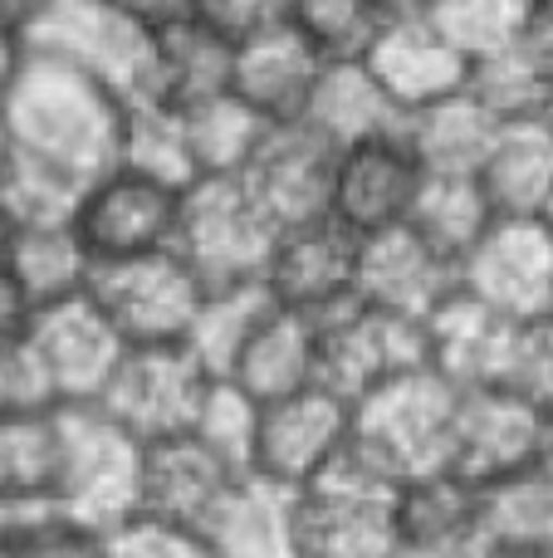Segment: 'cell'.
Instances as JSON below:
<instances>
[{
  "label": "cell",
  "instance_id": "cell-58",
  "mask_svg": "<svg viewBox=\"0 0 553 558\" xmlns=\"http://www.w3.org/2000/svg\"><path fill=\"white\" fill-rule=\"evenodd\" d=\"M5 157H10V133H5V118H0V167H5Z\"/></svg>",
  "mask_w": 553,
  "mask_h": 558
},
{
  "label": "cell",
  "instance_id": "cell-26",
  "mask_svg": "<svg viewBox=\"0 0 553 558\" xmlns=\"http://www.w3.org/2000/svg\"><path fill=\"white\" fill-rule=\"evenodd\" d=\"M476 510H480V485H470L466 475L456 471L411 475V481L397 485V500H392L397 544L476 558Z\"/></svg>",
  "mask_w": 553,
  "mask_h": 558
},
{
  "label": "cell",
  "instance_id": "cell-32",
  "mask_svg": "<svg viewBox=\"0 0 553 558\" xmlns=\"http://www.w3.org/2000/svg\"><path fill=\"white\" fill-rule=\"evenodd\" d=\"M118 167H133V172L172 186V192H186V186L196 182V162H192V143H186L182 113L157 104V98H133L123 113Z\"/></svg>",
  "mask_w": 553,
  "mask_h": 558
},
{
  "label": "cell",
  "instance_id": "cell-59",
  "mask_svg": "<svg viewBox=\"0 0 553 558\" xmlns=\"http://www.w3.org/2000/svg\"><path fill=\"white\" fill-rule=\"evenodd\" d=\"M476 558H544V554H476Z\"/></svg>",
  "mask_w": 553,
  "mask_h": 558
},
{
  "label": "cell",
  "instance_id": "cell-19",
  "mask_svg": "<svg viewBox=\"0 0 553 558\" xmlns=\"http://www.w3.org/2000/svg\"><path fill=\"white\" fill-rule=\"evenodd\" d=\"M539 412L509 387H480L456 397V422H451V461L446 471L466 475L470 485H490L525 471L539 436Z\"/></svg>",
  "mask_w": 553,
  "mask_h": 558
},
{
  "label": "cell",
  "instance_id": "cell-61",
  "mask_svg": "<svg viewBox=\"0 0 553 558\" xmlns=\"http://www.w3.org/2000/svg\"><path fill=\"white\" fill-rule=\"evenodd\" d=\"M544 118H549V128H553V108H549V113H544Z\"/></svg>",
  "mask_w": 553,
  "mask_h": 558
},
{
  "label": "cell",
  "instance_id": "cell-5",
  "mask_svg": "<svg viewBox=\"0 0 553 558\" xmlns=\"http://www.w3.org/2000/svg\"><path fill=\"white\" fill-rule=\"evenodd\" d=\"M211 387H216L211 367L186 343H147V348H127L118 357L113 377H108V387L98 392L94 407L143 446L176 432H192Z\"/></svg>",
  "mask_w": 553,
  "mask_h": 558
},
{
  "label": "cell",
  "instance_id": "cell-8",
  "mask_svg": "<svg viewBox=\"0 0 553 558\" xmlns=\"http://www.w3.org/2000/svg\"><path fill=\"white\" fill-rule=\"evenodd\" d=\"M460 294L505 324H549L553 235L525 216H495L460 255Z\"/></svg>",
  "mask_w": 553,
  "mask_h": 558
},
{
  "label": "cell",
  "instance_id": "cell-25",
  "mask_svg": "<svg viewBox=\"0 0 553 558\" xmlns=\"http://www.w3.org/2000/svg\"><path fill=\"white\" fill-rule=\"evenodd\" d=\"M495 216H525L534 221L553 192V128L549 118H525V123H500L486 162L476 172Z\"/></svg>",
  "mask_w": 553,
  "mask_h": 558
},
{
  "label": "cell",
  "instance_id": "cell-9",
  "mask_svg": "<svg viewBox=\"0 0 553 558\" xmlns=\"http://www.w3.org/2000/svg\"><path fill=\"white\" fill-rule=\"evenodd\" d=\"M319 328V387L358 407L368 392L427 367V328L368 304H343Z\"/></svg>",
  "mask_w": 553,
  "mask_h": 558
},
{
  "label": "cell",
  "instance_id": "cell-38",
  "mask_svg": "<svg viewBox=\"0 0 553 558\" xmlns=\"http://www.w3.org/2000/svg\"><path fill=\"white\" fill-rule=\"evenodd\" d=\"M270 308L265 284H216L201 294V308L192 318L186 348L211 367V377L225 373V363L235 357V348L245 343V333L255 328V318Z\"/></svg>",
  "mask_w": 553,
  "mask_h": 558
},
{
  "label": "cell",
  "instance_id": "cell-6",
  "mask_svg": "<svg viewBox=\"0 0 553 558\" xmlns=\"http://www.w3.org/2000/svg\"><path fill=\"white\" fill-rule=\"evenodd\" d=\"M25 49H45L69 59L84 74L103 78L123 104L147 94V64H152V35L123 20L108 0H35L20 20Z\"/></svg>",
  "mask_w": 553,
  "mask_h": 558
},
{
  "label": "cell",
  "instance_id": "cell-54",
  "mask_svg": "<svg viewBox=\"0 0 553 558\" xmlns=\"http://www.w3.org/2000/svg\"><path fill=\"white\" fill-rule=\"evenodd\" d=\"M392 558H470V554H441V549H411V544H397Z\"/></svg>",
  "mask_w": 553,
  "mask_h": 558
},
{
  "label": "cell",
  "instance_id": "cell-43",
  "mask_svg": "<svg viewBox=\"0 0 553 558\" xmlns=\"http://www.w3.org/2000/svg\"><path fill=\"white\" fill-rule=\"evenodd\" d=\"M0 558H108L103 554V539L78 524H69L64 514H39L29 530H20L15 539L0 549Z\"/></svg>",
  "mask_w": 553,
  "mask_h": 558
},
{
  "label": "cell",
  "instance_id": "cell-45",
  "mask_svg": "<svg viewBox=\"0 0 553 558\" xmlns=\"http://www.w3.org/2000/svg\"><path fill=\"white\" fill-rule=\"evenodd\" d=\"M509 392L534 402L539 412H553V318L549 324H525L509 373Z\"/></svg>",
  "mask_w": 553,
  "mask_h": 558
},
{
  "label": "cell",
  "instance_id": "cell-28",
  "mask_svg": "<svg viewBox=\"0 0 553 558\" xmlns=\"http://www.w3.org/2000/svg\"><path fill=\"white\" fill-rule=\"evenodd\" d=\"M201 539L211 558H294V495L245 475L201 520Z\"/></svg>",
  "mask_w": 553,
  "mask_h": 558
},
{
  "label": "cell",
  "instance_id": "cell-55",
  "mask_svg": "<svg viewBox=\"0 0 553 558\" xmlns=\"http://www.w3.org/2000/svg\"><path fill=\"white\" fill-rule=\"evenodd\" d=\"M10 241H15V226H10V216H5V206H0V260H5V251H10Z\"/></svg>",
  "mask_w": 553,
  "mask_h": 558
},
{
  "label": "cell",
  "instance_id": "cell-39",
  "mask_svg": "<svg viewBox=\"0 0 553 558\" xmlns=\"http://www.w3.org/2000/svg\"><path fill=\"white\" fill-rule=\"evenodd\" d=\"M49 471H54V407L35 416H0V490L45 500Z\"/></svg>",
  "mask_w": 553,
  "mask_h": 558
},
{
  "label": "cell",
  "instance_id": "cell-60",
  "mask_svg": "<svg viewBox=\"0 0 553 558\" xmlns=\"http://www.w3.org/2000/svg\"><path fill=\"white\" fill-rule=\"evenodd\" d=\"M529 5H534V10H549V5H553V0H529Z\"/></svg>",
  "mask_w": 553,
  "mask_h": 558
},
{
  "label": "cell",
  "instance_id": "cell-13",
  "mask_svg": "<svg viewBox=\"0 0 553 558\" xmlns=\"http://www.w3.org/2000/svg\"><path fill=\"white\" fill-rule=\"evenodd\" d=\"M25 343H29V353H35L39 373H45V387H49V397H54V407L98 402V392L108 387L118 357L127 353L118 328L108 324L103 308L88 294L35 308Z\"/></svg>",
  "mask_w": 553,
  "mask_h": 558
},
{
  "label": "cell",
  "instance_id": "cell-2",
  "mask_svg": "<svg viewBox=\"0 0 553 558\" xmlns=\"http://www.w3.org/2000/svg\"><path fill=\"white\" fill-rule=\"evenodd\" d=\"M137 451L143 446L113 426L94 402L54 407V471H49V510L78 530L108 534L137 514Z\"/></svg>",
  "mask_w": 553,
  "mask_h": 558
},
{
  "label": "cell",
  "instance_id": "cell-46",
  "mask_svg": "<svg viewBox=\"0 0 553 558\" xmlns=\"http://www.w3.org/2000/svg\"><path fill=\"white\" fill-rule=\"evenodd\" d=\"M192 15L235 45V39H245V35L284 25V20H290V0H192Z\"/></svg>",
  "mask_w": 553,
  "mask_h": 558
},
{
  "label": "cell",
  "instance_id": "cell-56",
  "mask_svg": "<svg viewBox=\"0 0 553 558\" xmlns=\"http://www.w3.org/2000/svg\"><path fill=\"white\" fill-rule=\"evenodd\" d=\"M29 5H35V0H0V10H5V15H15V20H25Z\"/></svg>",
  "mask_w": 553,
  "mask_h": 558
},
{
  "label": "cell",
  "instance_id": "cell-18",
  "mask_svg": "<svg viewBox=\"0 0 553 558\" xmlns=\"http://www.w3.org/2000/svg\"><path fill=\"white\" fill-rule=\"evenodd\" d=\"M362 64L372 69L378 88L402 118L466 88V59L437 35V25L427 15L382 20L372 29L368 49H362Z\"/></svg>",
  "mask_w": 553,
  "mask_h": 558
},
{
  "label": "cell",
  "instance_id": "cell-4",
  "mask_svg": "<svg viewBox=\"0 0 553 558\" xmlns=\"http://www.w3.org/2000/svg\"><path fill=\"white\" fill-rule=\"evenodd\" d=\"M456 397L460 392L441 373L417 367V373L378 387L353 407V441L397 485L411 481V475L446 471Z\"/></svg>",
  "mask_w": 553,
  "mask_h": 558
},
{
  "label": "cell",
  "instance_id": "cell-49",
  "mask_svg": "<svg viewBox=\"0 0 553 558\" xmlns=\"http://www.w3.org/2000/svg\"><path fill=\"white\" fill-rule=\"evenodd\" d=\"M39 514H49L45 500H29V495H5V490H0V549H5L20 530H29Z\"/></svg>",
  "mask_w": 553,
  "mask_h": 558
},
{
  "label": "cell",
  "instance_id": "cell-21",
  "mask_svg": "<svg viewBox=\"0 0 553 558\" xmlns=\"http://www.w3.org/2000/svg\"><path fill=\"white\" fill-rule=\"evenodd\" d=\"M427 367L441 373L456 392H480V387H509L525 324H505L490 308L470 304L456 294L446 308L427 318Z\"/></svg>",
  "mask_w": 553,
  "mask_h": 558
},
{
  "label": "cell",
  "instance_id": "cell-44",
  "mask_svg": "<svg viewBox=\"0 0 553 558\" xmlns=\"http://www.w3.org/2000/svg\"><path fill=\"white\" fill-rule=\"evenodd\" d=\"M49 407H54V397H49L45 373H39L25 338L0 348V416H35Z\"/></svg>",
  "mask_w": 553,
  "mask_h": 558
},
{
  "label": "cell",
  "instance_id": "cell-34",
  "mask_svg": "<svg viewBox=\"0 0 553 558\" xmlns=\"http://www.w3.org/2000/svg\"><path fill=\"white\" fill-rule=\"evenodd\" d=\"M176 113H182V123H186L196 177H241L255 143H260L265 128H270L260 113H250L231 88L216 98H201V104H192V108H176Z\"/></svg>",
  "mask_w": 553,
  "mask_h": 558
},
{
  "label": "cell",
  "instance_id": "cell-62",
  "mask_svg": "<svg viewBox=\"0 0 553 558\" xmlns=\"http://www.w3.org/2000/svg\"><path fill=\"white\" fill-rule=\"evenodd\" d=\"M544 558H553V544H549V554H544Z\"/></svg>",
  "mask_w": 553,
  "mask_h": 558
},
{
  "label": "cell",
  "instance_id": "cell-40",
  "mask_svg": "<svg viewBox=\"0 0 553 558\" xmlns=\"http://www.w3.org/2000/svg\"><path fill=\"white\" fill-rule=\"evenodd\" d=\"M290 25L323 59H343V54H362L368 49L382 15L372 10V0H290Z\"/></svg>",
  "mask_w": 553,
  "mask_h": 558
},
{
  "label": "cell",
  "instance_id": "cell-10",
  "mask_svg": "<svg viewBox=\"0 0 553 558\" xmlns=\"http://www.w3.org/2000/svg\"><path fill=\"white\" fill-rule=\"evenodd\" d=\"M348 432H353V407L339 402L333 392H323L319 383L294 397H280V402H265L260 422H255L250 475L284 495H299L343 451Z\"/></svg>",
  "mask_w": 553,
  "mask_h": 558
},
{
  "label": "cell",
  "instance_id": "cell-23",
  "mask_svg": "<svg viewBox=\"0 0 553 558\" xmlns=\"http://www.w3.org/2000/svg\"><path fill=\"white\" fill-rule=\"evenodd\" d=\"M392 500L343 495L323 485L299 490L294 495V558H392L397 554Z\"/></svg>",
  "mask_w": 553,
  "mask_h": 558
},
{
  "label": "cell",
  "instance_id": "cell-37",
  "mask_svg": "<svg viewBox=\"0 0 553 558\" xmlns=\"http://www.w3.org/2000/svg\"><path fill=\"white\" fill-rule=\"evenodd\" d=\"M427 20L470 64V59L495 54V49L525 39L529 20H534V5H529V0H431Z\"/></svg>",
  "mask_w": 553,
  "mask_h": 558
},
{
  "label": "cell",
  "instance_id": "cell-47",
  "mask_svg": "<svg viewBox=\"0 0 553 558\" xmlns=\"http://www.w3.org/2000/svg\"><path fill=\"white\" fill-rule=\"evenodd\" d=\"M123 20H133L143 35H162L167 25L192 15V0H108Z\"/></svg>",
  "mask_w": 553,
  "mask_h": 558
},
{
  "label": "cell",
  "instance_id": "cell-52",
  "mask_svg": "<svg viewBox=\"0 0 553 558\" xmlns=\"http://www.w3.org/2000/svg\"><path fill=\"white\" fill-rule=\"evenodd\" d=\"M20 54H25V29H20L15 15H5V10H0V88H5V78L15 74Z\"/></svg>",
  "mask_w": 553,
  "mask_h": 558
},
{
  "label": "cell",
  "instance_id": "cell-16",
  "mask_svg": "<svg viewBox=\"0 0 553 558\" xmlns=\"http://www.w3.org/2000/svg\"><path fill=\"white\" fill-rule=\"evenodd\" d=\"M421 162L411 157L407 137H368L333 157V186H329V221L343 226L348 235H378L388 226H402L417 202Z\"/></svg>",
  "mask_w": 553,
  "mask_h": 558
},
{
  "label": "cell",
  "instance_id": "cell-53",
  "mask_svg": "<svg viewBox=\"0 0 553 558\" xmlns=\"http://www.w3.org/2000/svg\"><path fill=\"white\" fill-rule=\"evenodd\" d=\"M431 0H372V10H378L382 20H407V15H427Z\"/></svg>",
  "mask_w": 553,
  "mask_h": 558
},
{
  "label": "cell",
  "instance_id": "cell-7",
  "mask_svg": "<svg viewBox=\"0 0 553 558\" xmlns=\"http://www.w3.org/2000/svg\"><path fill=\"white\" fill-rule=\"evenodd\" d=\"M201 294L206 284L172 245L133 255V260L94 265V275H88V299L103 308V318L118 328L127 348L186 343Z\"/></svg>",
  "mask_w": 553,
  "mask_h": 558
},
{
  "label": "cell",
  "instance_id": "cell-24",
  "mask_svg": "<svg viewBox=\"0 0 553 558\" xmlns=\"http://www.w3.org/2000/svg\"><path fill=\"white\" fill-rule=\"evenodd\" d=\"M299 123L309 128V133H319L333 153H343V147H353V143L397 133L402 113L388 104V94H382L378 78H372V69L362 64V54H343V59H323Z\"/></svg>",
  "mask_w": 553,
  "mask_h": 558
},
{
  "label": "cell",
  "instance_id": "cell-27",
  "mask_svg": "<svg viewBox=\"0 0 553 558\" xmlns=\"http://www.w3.org/2000/svg\"><path fill=\"white\" fill-rule=\"evenodd\" d=\"M231 39H221L196 15L152 35V64H147V94L167 108H192L231 88Z\"/></svg>",
  "mask_w": 553,
  "mask_h": 558
},
{
  "label": "cell",
  "instance_id": "cell-20",
  "mask_svg": "<svg viewBox=\"0 0 553 558\" xmlns=\"http://www.w3.org/2000/svg\"><path fill=\"white\" fill-rule=\"evenodd\" d=\"M323 69V54L284 20L260 35L235 39L231 49V94L265 123H299L309 88Z\"/></svg>",
  "mask_w": 553,
  "mask_h": 558
},
{
  "label": "cell",
  "instance_id": "cell-33",
  "mask_svg": "<svg viewBox=\"0 0 553 558\" xmlns=\"http://www.w3.org/2000/svg\"><path fill=\"white\" fill-rule=\"evenodd\" d=\"M466 94L486 108L495 123H525V118H544L553 108V84L544 69L534 64V54L525 49V39L480 54L466 64Z\"/></svg>",
  "mask_w": 553,
  "mask_h": 558
},
{
  "label": "cell",
  "instance_id": "cell-29",
  "mask_svg": "<svg viewBox=\"0 0 553 558\" xmlns=\"http://www.w3.org/2000/svg\"><path fill=\"white\" fill-rule=\"evenodd\" d=\"M495 133L500 123L466 88L421 108V113L402 118V137H407L411 157L421 162V172H437V177H476Z\"/></svg>",
  "mask_w": 553,
  "mask_h": 558
},
{
  "label": "cell",
  "instance_id": "cell-30",
  "mask_svg": "<svg viewBox=\"0 0 553 558\" xmlns=\"http://www.w3.org/2000/svg\"><path fill=\"white\" fill-rule=\"evenodd\" d=\"M553 544V495L534 475L515 471L480 485L476 554H549Z\"/></svg>",
  "mask_w": 553,
  "mask_h": 558
},
{
  "label": "cell",
  "instance_id": "cell-36",
  "mask_svg": "<svg viewBox=\"0 0 553 558\" xmlns=\"http://www.w3.org/2000/svg\"><path fill=\"white\" fill-rule=\"evenodd\" d=\"M84 182L35 162L25 153H10L0 167V206H5L15 231H39V226H74Z\"/></svg>",
  "mask_w": 553,
  "mask_h": 558
},
{
  "label": "cell",
  "instance_id": "cell-50",
  "mask_svg": "<svg viewBox=\"0 0 553 558\" xmlns=\"http://www.w3.org/2000/svg\"><path fill=\"white\" fill-rule=\"evenodd\" d=\"M525 49L534 54V64L544 69V78L553 84V5L534 10V20H529V29H525Z\"/></svg>",
  "mask_w": 553,
  "mask_h": 558
},
{
  "label": "cell",
  "instance_id": "cell-51",
  "mask_svg": "<svg viewBox=\"0 0 553 558\" xmlns=\"http://www.w3.org/2000/svg\"><path fill=\"white\" fill-rule=\"evenodd\" d=\"M525 475H534V481L553 495V412H544V422H539V436H534V451H529V461H525Z\"/></svg>",
  "mask_w": 553,
  "mask_h": 558
},
{
  "label": "cell",
  "instance_id": "cell-14",
  "mask_svg": "<svg viewBox=\"0 0 553 558\" xmlns=\"http://www.w3.org/2000/svg\"><path fill=\"white\" fill-rule=\"evenodd\" d=\"M353 270H358V235L323 216V221L290 226L274 235L260 284L270 304L323 324L343 304H353Z\"/></svg>",
  "mask_w": 553,
  "mask_h": 558
},
{
  "label": "cell",
  "instance_id": "cell-22",
  "mask_svg": "<svg viewBox=\"0 0 553 558\" xmlns=\"http://www.w3.org/2000/svg\"><path fill=\"white\" fill-rule=\"evenodd\" d=\"M221 383H231L235 392H245L260 407L304 392L319 383V328L290 308L270 304L225 363Z\"/></svg>",
  "mask_w": 553,
  "mask_h": 558
},
{
  "label": "cell",
  "instance_id": "cell-3",
  "mask_svg": "<svg viewBox=\"0 0 553 558\" xmlns=\"http://www.w3.org/2000/svg\"><path fill=\"white\" fill-rule=\"evenodd\" d=\"M274 235L280 231L241 186V177H196L176 202L172 251L206 289L260 284Z\"/></svg>",
  "mask_w": 553,
  "mask_h": 558
},
{
  "label": "cell",
  "instance_id": "cell-31",
  "mask_svg": "<svg viewBox=\"0 0 553 558\" xmlns=\"http://www.w3.org/2000/svg\"><path fill=\"white\" fill-rule=\"evenodd\" d=\"M0 265L20 284V294L29 299V308H49V304L88 294V275H94V260H88L84 241L74 235V226L15 231Z\"/></svg>",
  "mask_w": 553,
  "mask_h": 558
},
{
  "label": "cell",
  "instance_id": "cell-11",
  "mask_svg": "<svg viewBox=\"0 0 553 558\" xmlns=\"http://www.w3.org/2000/svg\"><path fill=\"white\" fill-rule=\"evenodd\" d=\"M176 202H182V192H172V186L152 182L133 167H108L78 196L74 235L84 241L94 265L167 251L176 231Z\"/></svg>",
  "mask_w": 553,
  "mask_h": 558
},
{
  "label": "cell",
  "instance_id": "cell-17",
  "mask_svg": "<svg viewBox=\"0 0 553 558\" xmlns=\"http://www.w3.org/2000/svg\"><path fill=\"white\" fill-rule=\"evenodd\" d=\"M235 481H245V475L225 465L196 432L143 441V451H137V514L201 530V520L225 500Z\"/></svg>",
  "mask_w": 553,
  "mask_h": 558
},
{
  "label": "cell",
  "instance_id": "cell-42",
  "mask_svg": "<svg viewBox=\"0 0 553 558\" xmlns=\"http://www.w3.org/2000/svg\"><path fill=\"white\" fill-rule=\"evenodd\" d=\"M103 554L108 558H211L201 530L143 520V514H133L127 524H118V530L103 539Z\"/></svg>",
  "mask_w": 553,
  "mask_h": 558
},
{
  "label": "cell",
  "instance_id": "cell-15",
  "mask_svg": "<svg viewBox=\"0 0 553 558\" xmlns=\"http://www.w3.org/2000/svg\"><path fill=\"white\" fill-rule=\"evenodd\" d=\"M333 157L339 153L304 123H270L255 143L250 162L241 167V186L270 216L274 231L323 221L329 216Z\"/></svg>",
  "mask_w": 553,
  "mask_h": 558
},
{
  "label": "cell",
  "instance_id": "cell-12",
  "mask_svg": "<svg viewBox=\"0 0 553 558\" xmlns=\"http://www.w3.org/2000/svg\"><path fill=\"white\" fill-rule=\"evenodd\" d=\"M456 294H460V260L437 251L431 241H421L407 221L358 241V270H353V299L358 304L427 324Z\"/></svg>",
  "mask_w": 553,
  "mask_h": 558
},
{
  "label": "cell",
  "instance_id": "cell-41",
  "mask_svg": "<svg viewBox=\"0 0 553 558\" xmlns=\"http://www.w3.org/2000/svg\"><path fill=\"white\" fill-rule=\"evenodd\" d=\"M255 422H260V402H250L245 392H235L231 383L216 377L211 397H206L201 416L192 432L221 456L225 465H235L241 475H250V451H255Z\"/></svg>",
  "mask_w": 553,
  "mask_h": 558
},
{
  "label": "cell",
  "instance_id": "cell-35",
  "mask_svg": "<svg viewBox=\"0 0 553 558\" xmlns=\"http://www.w3.org/2000/svg\"><path fill=\"white\" fill-rule=\"evenodd\" d=\"M490 221H495V211H490L476 177L427 172L417 186V202H411V211H407L411 231H417L421 241H431L437 251L456 255V260L480 241V231H486Z\"/></svg>",
  "mask_w": 553,
  "mask_h": 558
},
{
  "label": "cell",
  "instance_id": "cell-57",
  "mask_svg": "<svg viewBox=\"0 0 553 558\" xmlns=\"http://www.w3.org/2000/svg\"><path fill=\"white\" fill-rule=\"evenodd\" d=\"M534 221H539V226H544V231L553 235V192H549V202H544V211H539V216H534Z\"/></svg>",
  "mask_w": 553,
  "mask_h": 558
},
{
  "label": "cell",
  "instance_id": "cell-48",
  "mask_svg": "<svg viewBox=\"0 0 553 558\" xmlns=\"http://www.w3.org/2000/svg\"><path fill=\"white\" fill-rule=\"evenodd\" d=\"M29 318H35V308H29V299L20 294V284L10 279L5 265H0V348L20 343V338L29 333Z\"/></svg>",
  "mask_w": 553,
  "mask_h": 558
},
{
  "label": "cell",
  "instance_id": "cell-1",
  "mask_svg": "<svg viewBox=\"0 0 553 558\" xmlns=\"http://www.w3.org/2000/svg\"><path fill=\"white\" fill-rule=\"evenodd\" d=\"M123 94L103 78L84 74L69 59L45 49H25L15 74L0 88V118L10 133V153H25L74 182H94L118 167L123 147Z\"/></svg>",
  "mask_w": 553,
  "mask_h": 558
}]
</instances>
